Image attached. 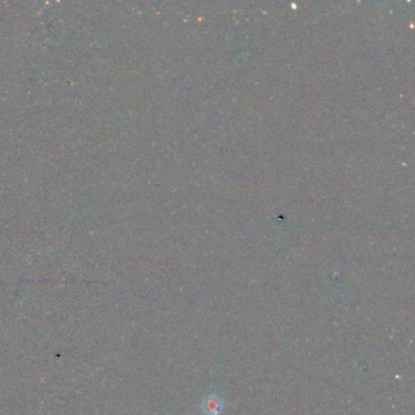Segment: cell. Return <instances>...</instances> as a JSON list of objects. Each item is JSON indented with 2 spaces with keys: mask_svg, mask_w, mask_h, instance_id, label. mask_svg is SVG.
Segmentation results:
<instances>
[{
  "mask_svg": "<svg viewBox=\"0 0 415 415\" xmlns=\"http://www.w3.org/2000/svg\"><path fill=\"white\" fill-rule=\"evenodd\" d=\"M226 402L216 392L208 395L200 404V409H201L203 415H223V413L226 411Z\"/></svg>",
  "mask_w": 415,
  "mask_h": 415,
  "instance_id": "cell-1",
  "label": "cell"
}]
</instances>
